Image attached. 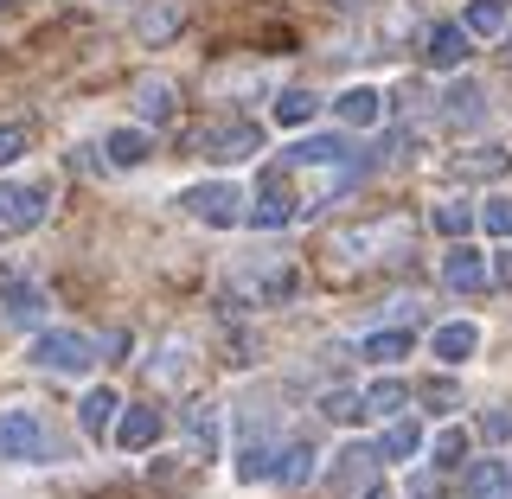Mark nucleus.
Returning a JSON list of instances; mask_svg holds the SVG:
<instances>
[{"label": "nucleus", "mask_w": 512, "mask_h": 499, "mask_svg": "<svg viewBox=\"0 0 512 499\" xmlns=\"http://www.w3.org/2000/svg\"><path fill=\"white\" fill-rule=\"evenodd\" d=\"M461 32H468V39H500L506 32V0H474V7L461 13Z\"/></svg>", "instance_id": "22"}, {"label": "nucleus", "mask_w": 512, "mask_h": 499, "mask_svg": "<svg viewBox=\"0 0 512 499\" xmlns=\"http://www.w3.org/2000/svg\"><path fill=\"white\" fill-rule=\"evenodd\" d=\"M320 410H327L333 423H359V416H365V397H352V391H327V404H320Z\"/></svg>", "instance_id": "32"}, {"label": "nucleus", "mask_w": 512, "mask_h": 499, "mask_svg": "<svg viewBox=\"0 0 512 499\" xmlns=\"http://www.w3.org/2000/svg\"><path fill=\"white\" fill-rule=\"evenodd\" d=\"M186 436H192V455L212 461L218 455V404H192L186 410Z\"/></svg>", "instance_id": "20"}, {"label": "nucleus", "mask_w": 512, "mask_h": 499, "mask_svg": "<svg viewBox=\"0 0 512 499\" xmlns=\"http://www.w3.org/2000/svg\"><path fill=\"white\" fill-rule=\"evenodd\" d=\"M26 148H32V128L26 122H0V167H13Z\"/></svg>", "instance_id": "31"}, {"label": "nucleus", "mask_w": 512, "mask_h": 499, "mask_svg": "<svg viewBox=\"0 0 512 499\" xmlns=\"http://www.w3.org/2000/svg\"><path fill=\"white\" fill-rule=\"evenodd\" d=\"M244 218L256 224V231H282V224H295V218H301V199H295V192H288L282 180H269V186H256V205H250Z\"/></svg>", "instance_id": "5"}, {"label": "nucleus", "mask_w": 512, "mask_h": 499, "mask_svg": "<svg viewBox=\"0 0 512 499\" xmlns=\"http://www.w3.org/2000/svg\"><path fill=\"white\" fill-rule=\"evenodd\" d=\"M480 224H487V237H512V199H487Z\"/></svg>", "instance_id": "33"}, {"label": "nucleus", "mask_w": 512, "mask_h": 499, "mask_svg": "<svg viewBox=\"0 0 512 499\" xmlns=\"http://www.w3.org/2000/svg\"><path fill=\"white\" fill-rule=\"evenodd\" d=\"M116 442L128 448V455L154 448V442H160V410H154V404H128V410L116 416Z\"/></svg>", "instance_id": "9"}, {"label": "nucleus", "mask_w": 512, "mask_h": 499, "mask_svg": "<svg viewBox=\"0 0 512 499\" xmlns=\"http://www.w3.org/2000/svg\"><path fill=\"white\" fill-rule=\"evenodd\" d=\"M480 96H487V90H480L474 77H461V84L442 90V116L448 122H480V116H487V103H480Z\"/></svg>", "instance_id": "18"}, {"label": "nucleus", "mask_w": 512, "mask_h": 499, "mask_svg": "<svg viewBox=\"0 0 512 499\" xmlns=\"http://www.w3.org/2000/svg\"><path fill=\"white\" fill-rule=\"evenodd\" d=\"M500 39H506V45H500V52H506V64H512V26H506V32H500Z\"/></svg>", "instance_id": "39"}, {"label": "nucleus", "mask_w": 512, "mask_h": 499, "mask_svg": "<svg viewBox=\"0 0 512 499\" xmlns=\"http://www.w3.org/2000/svg\"><path fill=\"white\" fill-rule=\"evenodd\" d=\"M410 352V327H384V333H372V340L359 346V359H372V365H397Z\"/></svg>", "instance_id": "24"}, {"label": "nucleus", "mask_w": 512, "mask_h": 499, "mask_svg": "<svg viewBox=\"0 0 512 499\" xmlns=\"http://www.w3.org/2000/svg\"><path fill=\"white\" fill-rule=\"evenodd\" d=\"M429 410H436V416H455V404H461V397H455V384H429Z\"/></svg>", "instance_id": "34"}, {"label": "nucleus", "mask_w": 512, "mask_h": 499, "mask_svg": "<svg viewBox=\"0 0 512 499\" xmlns=\"http://www.w3.org/2000/svg\"><path fill=\"white\" fill-rule=\"evenodd\" d=\"M32 365H39V372L84 378L90 365H96V340H84V333H71V327H52V333L32 340Z\"/></svg>", "instance_id": "2"}, {"label": "nucleus", "mask_w": 512, "mask_h": 499, "mask_svg": "<svg viewBox=\"0 0 512 499\" xmlns=\"http://www.w3.org/2000/svg\"><path fill=\"white\" fill-rule=\"evenodd\" d=\"M468 429H442V436H436V461H442V468H468Z\"/></svg>", "instance_id": "30"}, {"label": "nucleus", "mask_w": 512, "mask_h": 499, "mask_svg": "<svg viewBox=\"0 0 512 499\" xmlns=\"http://www.w3.org/2000/svg\"><path fill=\"white\" fill-rule=\"evenodd\" d=\"M0 301H7V320H13V327H39V314H45V295H39V288H32V282H0Z\"/></svg>", "instance_id": "15"}, {"label": "nucleus", "mask_w": 512, "mask_h": 499, "mask_svg": "<svg viewBox=\"0 0 512 499\" xmlns=\"http://www.w3.org/2000/svg\"><path fill=\"white\" fill-rule=\"evenodd\" d=\"M135 109H141V122H173L180 96H173V84H167V77H148V84L135 90Z\"/></svg>", "instance_id": "21"}, {"label": "nucleus", "mask_w": 512, "mask_h": 499, "mask_svg": "<svg viewBox=\"0 0 512 499\" xmlns=\"http://www.w3.org/2000/svg\"><path fill=\"white\" fill-rule=\"evenodd\" d=\"M314 468H320V448H314V442H288L282 461H276V480L301 487V480H314Z\"/></svg>", "instance_id": "23"}, {"label": "nucleus", "mask_w": 512, "mask_h": 499, "mask_svg": "<svg viewBox=\"0 0 512 499\" xmlns=\"http://www.w3.org/2000/svg\"><path fill=\"white\" fill-rule=\"evenodd\" d=\"M116 416H122V397L116 391H84V397H77V429L96 436V442L116 429Z\"/></svg>", "instance_id": "12"}, {"label": "nucleus", "mask_w": 512, "mask_h": 499, "mask_svg": "<svg viewBox=\"0 0 512 499\" xmlns=\"http://www.w3.org/2000/svg\"><path fill=\"white\" fill-rule=\"evenodd\" d=\"M365 499H397L391 487H378V480H372V487H365Z\"/></svg>", "instance_id": "37"}, {"label": "nucleus", "mask_w": 512, "mask_h": 499, "mask_svg": "<svg viewBox=\"0 0 512 499\" xmlns=\"http://www.w3.org/2000/svg\"><path fill=\"white\" fill-rule=\"evenodd\" d=\"M372 461H378V448H365V442L340 448V461H333V493H352L365 474H372Z\"/></svg>", "instance_id": "19"}, {"label": "nucleus", "mask_w": 512, "mask_h": 499, "mask_svg": "<svg viewBox=\"0 0 512 499\" xmlns=\"http://www.w3.org/2000/svg\"><path fill=\"white\" fill-rule=\"evenodd\" d=\"M103 148H109V160H116V167H141V160H148V148H154V141L141 135V128H116V135H109Z\"/></svg>", "instance_id": "27"}, {"label": "nucleus", "mask_w": 512, "mask_h": 499, "mask_svg": "<svg viewBox=\"0 0 512 499\" xmlns=\"http://www.w3.org/2000/svg\"><path fill=\"white\" fill-rule=\"evenodd\" d=\"M0 461H45V429H39L32 410L0 416Z\"/></svg>", "instance_id": "4"}, {"label": "nucleus", "mask_w": 512, "mask_h": 499, "mask_svg": "<svg viewBox=\"0 0 512 499\" xmlns=\"http://www.w3.org/2000/svg\"><path fill=\"white\" fill-rule=\"evenodd\" d=\"M506 487H512L506 461H468V468H461V493L468 499H500Z\"/></svg>", "instance_id": "13"}, {"label": "nucleus", "mask_w": 512, "mask_h": 499, "mask_svg": "<svg viewBox=\"0 0 512 499\" xmlns=\"http://www.w3.org/2000/svg\"><path fill=\"white\" fill-rule=\"evenodd\" d=\"M404 404H410L404 378H378L372 391H365V410H372V416H404Z\"/></svg>", "instance_id": "26"}, {"label": "nucleus", "mask_w": 512, "mask_h": 499, "mask_svg": "<svg viewBox=\"0 0 512 499\" xmlns=\"http://www.w3.org/2000/svg\"><path fill=\"white\" fill-rule=\"evenodd\" d=\"M199 148L212 160H244V154L263 148V128H256V122H224V128H205Z\"/></svg>", "instance_id": "7"}, {"label": "nucleus", "mask_w": 512, "mask_h": 499, "mask_svg": "<svg viewBox=\"0 0 512 499\" xmlns=\"http://www.w3.org/2000/svg\"><path fill=\"white\" fill-rule=\"evenodd\" d=\"M455 173L461 180H500V173H512V154L506 148H461Z\"/></svg>", "instance_id": "16"}, {"label": "nucleus", "mask_w": 512, "mask_h": 499, "mask_svg": "<svg viewBox=\"0 0 512 499\" xmlns=\"http://www.w3.org/2000/svg\"><path fill=\"white\" fill-rule=\"evenodd\" d=\"M141 32H148V39H154V32H173V13H148V20H141Z\"/></svg>", "instance_id": "36"}, {"label": "nucleus", "mask_w": 512, "mask_h": 499, "mask_svg": "<svg viewBox=\"0 0 512 499\" xmlns=\"http://www.w3.org/2000/svg\"><path fill=\"white\" fill-rule=\"evenodd\" d=\"M346 154L352 148H346L340 135H301L295 148H288V160H320V167H327V160H346Z\"/></svg>", "instance_id": "28"}, {"label": "nucleus", "mask_w": 512, "mask_h": 499, "mask_svg": "<svg viewBox=\"0 0 512 499\" xmlns=\"http://www.w3.org/2000/svg\"><path fill=\"white\" fill-rule=\"evenodd\" d=\"M340 263H378V256H397L410 250V224L404 218H378V224H352V231L333 237Z\"/></svg>", "instance_id": "1"}, {"label": "nucleus", "mask_w": 512, "mask_h": 499, "mask_svg": "<svg viewBox=\"0 0 512 499\" xmlns=\"http://www.w3.org/2000/svg\"><path fill=\"white\" fill-rule=\"evenodd\" d=\"M45 218V192L32 186H0V237H20Z\"/></svg>", "instance_id": "6"}, {"label": "nucleus", "mask_w": 512, "mask_h": 499, "mask_svg": "<svg viewBox=\"0 0 512 499\" xmlns=\"http://www.w3.org/2000/svg\"><path fill=\"white\" fill-rule=\"evenodd\" d=\"M333 109H340V122H346V128H378V116H384V96H378L372 84H359V90H346Z\"/></svg>", "instance_id": "17"}, {"label": "nucleus", "mask_w": 512, "mask_h": 499, "mask_svg": "<svg viewBox=\"0 0 512 499\" xmlns=\"http://www.w3.org/2000/svg\"><path fill=\"white\" fill-rule=\"evenodd\" d=\"M480 429H487L493 442H506L512 436V410H487V416H480Z\"/></svg>", "instance_id": "35"}, {"label": "nucleus", "mask_w": 512, "mask_h": 499, "mask_svg": "<svg viewBox=\"0 0 512 499\" xmlns=\"http://www.w3.org/2000/svg\"><path fill=\"white\" fill-rule=\"evenodd\" d=\"M333 7H340V13H352V7H365V0H333Z\"/></svg>", "instance_id": "40"}, {"label": "nucleus", "mask_w": 512, "mask_h": 499, "mask_svg": "<svg viewBox=\"0 0 512 499\" xmlns=\"http://www.w3.org/2000/svg\"><path fill=\"white\" fill-rule=\"evenodd\" d=\"M468 224H474V212H468L461 199H442V205H436V231H442V237H455V244H461V237H468Z\"/></svg>", "instance_id": "29"}, {"label": "nucleus", "mask_w": 512, "mask_h": 499, "mask_svg": "<svg viewBox=\"0 0 512 499\" xmlns=\"http://www.w3.org/2000/svg\"><path fill=\"white\" fill-rule=\"evenodd\" d=\"M237 199H244V192H237L231 180H205V186L186 192V212L199 218V224H218V231H224V224L244 218V205H237Z\"/></svg>", "instance_id": "3"}, {"label": "nucleus", "mask_w": 512, "mask_h": 499, "mask_svg": "<svg viewBox=\"0 0 512 499\" xmlns=\"http://www.w3.org/2000/svg\"><path fill=\"white\" fill-rule=\"evenodd\" d=\"M442 282L455 288V295H480V288H487V256L468 250V244H455L442 256Z\"/></svg>", "instance_id": "8"}, {"label": "nucleus", "mask_w": 512, "mask_h": 499, "mask_svg": "<svg viewBox=\"0 0 512 499\" xmlns=\"http://www.w3.org/2000/svg\"><path fill=\"white\" fill-rule=\"evenodd\" d=\"M423 455V423L416 416H391V429L378 436V461H410Z\"/></svg>", "instance_id": "14"}, {"label": "nucleus", "mask_w": 512, "mask_h": 499, "mask_svg": "<svg viewBox=\"0 0 512 499\" xmlns=\"http://www.w3.org/2000/svg\"><path fill=\"white\" fill-rule=\"evenodd\" d=\"M423 52H429V64H436V71H455V64L474 52V39L461 32V20H436V26H429V45H423Z\"/></svg>", "instance_id": "10"}, {"label": "nucleus", "mask_w": 512, "mask_h": 499, "mask_svg": "<svg viewBox=\"0 0 512 499\" xmlns=\"http://www.w3.org/2000/svg\"><path fill=\"white\" fill-rule=\"evenodd\" d=\"M474 346H480V327H474V320H448V327L429 333V352H436L442 365H468Z\"/></svg>", "instance_id": "11"}, {"label": "nucleus", "mask_w": 512, "mask_h": 499, "mask_svg": "<svg viewBox=\"0 0 512 499\" xmlns=\"http://www.w3.org/2000/svg\"><path fill=\"white\" fill-rule=\"evenodd\" d=\"M314 116H320V96L314 90H282L276 96V122L282 128H308Z\"/></svg>", "instance_id": "25"}, {"label": "nucleus", "mask_w": 512, "mask_h": 499, "mask_svg": "<svg viewBox=\"0 0 512 499\" xmlns=\"http://www.w3.org/2000/svg\"><path fill=\"white\" fill-rule=\"evenodd\" d=\"M500 282H512V256H500Z\"/></svg>", "instance_id": "38"}]
</instances>
